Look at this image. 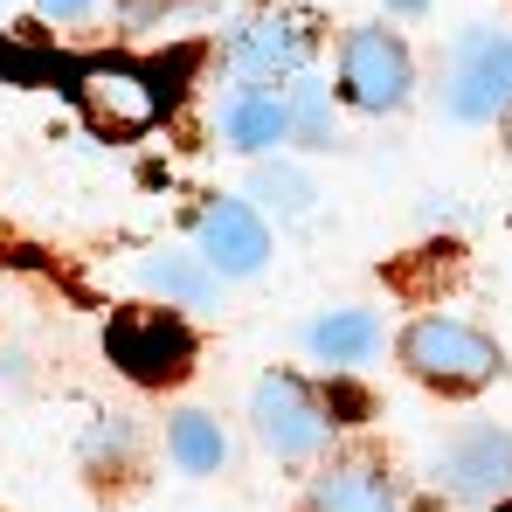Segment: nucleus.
Wrapping results in <instances>:
<instances>
[{"instance_id":"11","label":"nucleus","mask_w":512,"mask_h":512,"mask_svg":"<svg viewBox=\"0 0 512 512\" xmlns=\"http://www.w3.org/2000/svg\"><path fill=\"white\" fill-rule=\"evenodd\" d=\"M139 284L153 291V298H167V305H180V312H208L215 305V270L201 263V256H146L139 263Z\"/></svg>"},{"instance_id":"8","label":"nucleus","mask_w":512,"mask_h":512,"mask_svg":"<svg viewBox=\"0 0 512 512\" xmlns=\"http://www.w3.org/2000/svg\"><path fill=\"white\" fill-rule=\"evenodd\" d=\"M194 250L215 277H256L263 256H270V229L250 201H208L194 215Z\"/></svg>"},{"instance_id":"13","label":"nucleus","mask_w":512,"mask_h":512,"mask_svg":"<svg viewBox=\"0 0 512 512\" xmlns=\"http://www.w3.org/2000/svg\"><path fill=\"white\" fill-rule=\"evenodd\" d=\"M312 353H319L326 367H360V360H374V353H381L374 312H326V319L312 326Z\"/></svg>"},{"instance_id":"4","label":"nucleus","mask_w":512,"mask_h":512,"mask_svg":"<svg viewBox=\"0 0 512 512\" xmlns=\"http://www.w3.org/2000/svg\"><path fill=\"white\" fill-rule=\"evenodd\" d=\"M416 90V63L402 49V35L388 28H353L340 49V97L353 111H395Z\"/></svg>"},{"instance_id":"19","label":"nucleus","mask_w":512,"mask_h":512,"mask_svg":"<svg viewBox=\"0 0 512 512\" xmlns=\"http://www.w3.org/2000/svg\"><path fill=\"white\" fill-rule=\"evenodd\" d=\"M499 512H512V499H506V506H499Z\"/></svg>"},{"instance_id":"5","label":"nucleus","mask_w":512,"mask_h":512,"mask_svg":"<svg viewBox=\"0 0 512 512\" xmlns=\"http://www.w3.org/2000/svg\"><path fill=\"white\" fill-rule=\"evenodd\" d=\"M77 104L104 139H132L160 118L167 90H160V77H146L132 63H90V70H77Z\"/></svg>"},{"instance_id":"15","label":"nucleus","mask_w":512,"mask_h":512,"mask_svg":"<svg viewBox=\"0 0 512 512\" xmlns=\"http://www.w3.org/2000/svg\"><path fill=\"white\" fill-rule=\"evenodd\" d=\"M284 132L298 146H340V132H333V90L319 84V77H291V90H284Z\"/></svg>"},{"instance_id":"10","label":"nucleus","mask_w":512,"mask_h":512,"mask_svg":"<svg viewBox=\"0 0 512 512\" xmlns=\"http://www.w3.org/2000/svg\"><path fill=\"white\" fill-rule=\"evenodd\" d=\"M305 512H395L388 471L367 464V457H346V464H333V471L312 485V506Z\"/></svg>"},{"instance_id":"6","label":"nucleus","mask_w":512,"mask_h":512,"mask_svg":"<svg viewBox=\"0 0 512 512\" xmlns=\"http://www.w3.org/2000/svg\"><path fill=\"white\" fill-rule=\"evenodd\" d=\"M250 416H256V436L284 464H298V457H312L326 443V409H319V395L298 374H263L256 395H250Z\"/></svg>"},{"instance_id":"16","label":"nucleus","mask_w":512,"mask_h":512,"mask_svg":"<svg viewBox=\"0 0 512 512\" xmlns=\"http://www.w3.org/2000/svg\"><path fill=\"white\" fill-rule=\"evenodd\" d=\"M250 194L263 201V208H277L284 222H305V215H312V201H319V194H312V180H305L298 167H256L250 173Z\"/></svg>"},{"instance_id":"12","label":"nucleus","mask_w":512,"mask_h":512,"mask_svg":"<svg viewBox=\"0 0 512 512\" xmlns=\"http://www.w3.org/2000/svg\"><path fill=\"white\" fill-rule=\"evenodd\" d=\"M222 139L229 146H243V153H263V146H277V139H291L284 132V97L277 90H236L229 104H222Z\"/></svg>"},{"instance_id":"3","label":"nucleus","mask_w":512,"mask_h":512,"mask_svg":"<svg viewBox=\"0 0 512 512\" xmlns=\"http://www.w3.org/2000/svg\"><path fill=\"white\" fill-rule=\"evenodd\" d=\"M104 346H111V360L132 374V381H180L187 367H194V333L180 326V312H160V305H139V312H118L111 319V333H104Z\"/></svg>"},{"instance_id":"17","label":"nucleus","mask_w":512,"mask_h":512,"mask_svg":"<svg viewBox=\"0 0 512 512\" xmlns=\"http://www.w3.org/2000/svg\"><path fill=\"white\" fill-rule=\"evenodd\" d=\"M35 14L42 21H77V14H90V0H35Z\"/></svg>"},{"instance_id":"2","label":"nucleus","mask_w":512,"mask_h":512,"mask_svg":"<svg viewBox=\"0 0 512 512\" xmlns=\"http://www.w3.org/2000/svg\"><path fill=\"white\" fill-rule=\"evenodd\" d=\"M402 367L429 381V388H450V395H471L499 374V346L485 340L478 326L464 319H416L402 333Z\"/></svg>"},{"instance_id":"9","label":"nucleus","mask_w":512,"mask_h":512,"mask_svg":"<svg viewBox=\"0 0 512 512\" xmlns=\"http://www.w3.org/2000/svg\"><path fill=\"white\" fill-rule=\"evenodd\" d=\"M436 478H443L457 499H512V436L506 429H471V436H457Z\"/></svg>"},{"instance_id":"14","label":"nucleus","mask_w":512,"mask_h":512,"mask_svg":"<svg viewBox=\"0 0 512 512\" xmlns=\"http://www.w3.org/2000/svg\"><path fill=\"white\" fill-rule=\"evenodd\" d=\"M167 443H173V464L194 471V478H208V471L229 464V436H222V423H215L208 409H180L173 429H167Z\"/></svg>"},{"instance_id":"1","label":"nucleus","mask_w":512,"mask_h":512,"mask_svg":"<svg viewBox=\"0 0 512 512\" xmlns=\"http://www.w3.org/2000/svg\"><path fill=\"white\" fill-rule=\"evenodd\" d=\"M443 104L464 125L506 118L512 111V35L499 28H464L450 63H443Z\"/></svg>"},{"instance_id":"7","label":"nucleus","mask_w":512,"mask_h":512,"mask_svg":"<svg viewBox=\"0 0 512 512\" xmlns=\"http://www.w3.org/2000/svg\"><path fill=\"white\" fill-rule=\"evenodd\" d=\"M305 56H312V21L305 14H256L229 42V70L256 90H270L277 77H305Z\"/></svg>"},{"instance_id":"18","label":"nucleus","mask_w":512,"mask_h":512,"mask_svg":"<svg viewBox=\"0 0 512 512\" xmlns=\"http://www.w3.org/2000/svg\"><path fill=\"white\" fill-rule=\"evenodd\" d=\"M388 7H395V14H423L429 0H388Z\"/></svg>"}]
</instances>
